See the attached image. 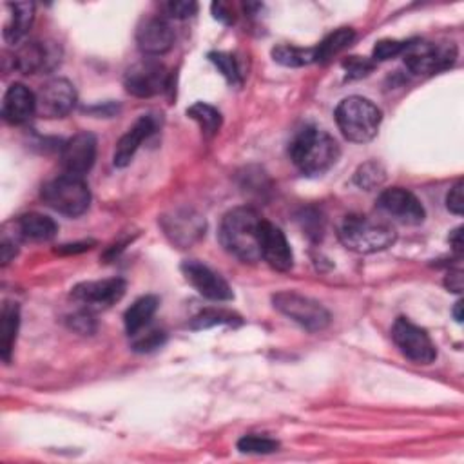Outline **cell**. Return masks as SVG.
Segmentation results:
<instances>
[{"mask_svg":"<svg viewBox=\"0 0 464 464\" xmlns=\"http://www.w3.org/2000/svg\"><path fill=\"white\" fill-rule=\"evenodd\" d=\"M263 218L251 207H236L228 211L220 225L221 247L245 263L261 259L259 235Z\"/></svg>","mask_w":464,"mask_h":464,"instance_id":"6da1fadb","label":"cell"},{"mask_svg":"<svg viewBox=\"0 0 464 464\" xmlns=\"http://www.w3.org/2000/svg\"><path fill=\"white\" fill-rule=\"evenodd\" d=\"M290 159L306 176L327 173L339 159V145L327 131L305 128L290 143Z\"/></svg>","mask_w":464,"mask_h":464,"instance_id":"7a4b0ae2","label":"cell"},{"mask_svg":"<svg viewBox=\"0 0 464 464\" xmlns=\"http://www.w3.org/2000/svg\"><path fill=\"white\" fill-rule=\"evenodd\" d=\"M337 236L348 251L358 254L381 252L392 247L398 238L392 223L365 214L346 216L339 225Z\"/></svg>","mask_w":464,"mask_h":464,"instance_id":"3957f363","label":"cell"},{"mask_svg":"<svg viewBox=\"0 0 464 464\" xmlns=\"http://www.w3.org/2000/svg\"><path fill=\"white\" fill-rule=\"evenodd\" d=\"M383 120L381 109L368 98L348 97L336 109V124L341 135L354 143H367L375 138Z\"/></svg>","mask_w":464,"mask_h":464,"instance_id":"277c9868","label":"cell"},{"mask_svg":"<svg viewBox=\"0 0 464 464\" xmlns=\"http://www.w3.org/2000/svg\"><path fill=\"white\" fill-rule=\"evenodd\" d=\"M43 198L58 214L76 218L89 209L91 192L82 176L64 173L44 185Z\"/></svg>","mask_w":464,"mask_h":464,"instance_id":"5b68a950","label":"cell"},{"mask_svg":"<svg viewBox=\"0 0 464 464\" xmlns=\"http://www.w3.org/2000/svg\"><path fill=\"white\" fill-rule=\"evenodd\" d=\"M273 303L282 314H285L308 332H321L330 325V313L327 308L320 301L299 292H278L273 298Z\"/></svg>","mask_w":464,"mask_h":464,"instance_id":"8992f818","label":"cell"},{"mask_svg":"<svg viewBox=\"0 0 464 464\" xmlns=\"http://www.w3.org/2000/svg\"><path fill=\"white\" fill-rule=\"evenodd\" d=\"M455 44H436L424 41H410L403 51L406 67L417 74H432L450 67L455 62Z\"/></svg>","mask_w":464,"mask_h":464,"instance_id":"52a82bcc","label":"cell"},{"mask_svg":"<svg viewBox=\"0 0 464 464\" xmlns=\"http://www.w3.org/2000/svg\"><path fill=\"white\" fill-rule=\"evenodd\" d=\"M392 337L399 351L417 365H430L437 358V348L432 337L406 318H398L392 329Z\"/></svg>","mask_w":464,"mask_h":464,"instance_id":"ba28073f","label":"cell"},{"mask_svg":"<svg viewBox=\"0 0 464 464\" xmlns=\"http://www.w3.org/2000/svg\"><path fill=\"white\" fill-rule=\"evenodd\" d=\"M169 82V73L164 64L157 60H142L133 64L124 74L128 93L138 98H151L160 95Z\"/></svg>","mask_w":464,"mask_h":464,"instance_id":"9c48e42d","label":"cell"},{"mask_svg":"<svg viewBox=\"0 0 464 464\" xmlns=\"http://www.w3.org/2000/svg\"><path fill=\"white\" fill-rule=\"evenodd\" d=\"M377 207L392 220L403 225H419L424 221V207L414 192L403 187H392L383 190L377 198Z\"/></svg>","mask_w":464,"mask_h":464,"instance_id":"30bf717a","label":"cell"},{"mask_svg":"<svg viewBox=\"0 0 464 464\" xmlns=\"http://www.w3.org/2000/svg\"><path fill=\"white\" fill-rule=\"evenodd\" d=\"M76 105V91L66 79H53L36 93V114L43 119H64Z\"/></svg>","mask_w":464,"mask_h":464,"instance_id":"8fae6325","label":"cell"},{"mask_svg":"<svg viewBox=\"0 0 464 464\" xmlns=\"http://www.w3.org/2000/svg\"><path fill=\"white\" fill-rule=\"evenodd\" d=\"M128 285L122 278H109L79 283L71 290V296L74 301L84 305L86 311H100V308H109L116 301H120Z\"/></svg>","mask_w":464,"mask_h":464,"instance_id":"7c38bea8","label":"cell"},{"mask_svg":"<svg viewBox=\"0 0 464 464\" xmlns=\"http://www.w3.org/2000/svg\"><path fill=\"white\" fill-rule=\"evenodd\" d=\"M182 273L185 280L207 299L230 301L235 298L230 285L214 270L197 259H187L182 263Z\"/></svg>","mask_w":464,"mask_h":464,"instance_id":"4fadbf2b","label":"cell"},{"mask_svg":"<svg viewBox=\"0 0 464 464\" xmlns=\"http://www.w3.org/2000/svg\"><path fill=\"white\" fill-rule=\"evenodd\" d=\"M62 167L67 174H88L97 160V138L91 133H79L62 147Z\"/></svg>","mask_w":464,"mask_h":464,"instance_id":"5bb4252c","label":"cell"},{"mask_svg":"<svg viewBox=\"0 0 464 464\" xmlns=\"http://www.w3.org/2000/svg\"><path fill=\"white\" fill-rule=\"evenodd\" d=\"M259 249H261V258L275 270L287 273V270L292 268L294 254L283 235V230L267 220H263V225H261Z\"/></svg>","mask_w":464,"mask_h":464,"instance_id":"9a60e30c","label":"cell"},{"mask_svg":"<svg viewBox=\"0 0 464 464\" xmlns=\"http://www.w3.org/2000/svg\"><path fill=\"white\" fill-rule=\"evenodd\" d=\"M136 44L143 55L160 57L173 48L174 31L164 19H147L136 31Z\"/></svg>","mask_w":464,"mask_h":464,"instance_id":"2e32d148","label":"cell"},{"mask_svg":"<svg viewBox=\"0 0 464 464\" xmlns=\"http://www.w3.org/2000/svg\"><path fill=\"white\" fill-rule=\"evenodd\" d=\"M162 225L171 242L182 249L198 242L202 235H205L204 218L192 211H176L173 216H166Z\"/></svg>","mask_w":464,"mask_h":464,"instance_id":"e0dca14e","label":"cell"},{"mask_svg":"<svg viewBox=\"0 0 464 464\" xmlns=\"http://www.w3.org/2000/svg\"><path fill=\"white\" fill-rule=\"evenodd\" d=\"M58 62V50L48 43H27L15 53V67L24 74L51 71Z\"/></svg>","mask_w":464,"mask_h":464,"instance_id":"ac0fdd59","label":"cell"},{"mask_svg":"<svg viewBox=\"0 0 464 464\" xmlns=\"http://www.w3.org/2000/svg\"><path fill=\"white\" fill-rule=\"evenodd\" d=\"M154 131H157V119L151 114H143L140 119L135 122V126L120 138V142L116 143L114 149V166L116 167H128L133 159L136 151L140 149L142 142L147 140Z\"/></svg>","mask_w":464,"mask_h":464,"instance_id":"d6986e66","label":"cell"},{"mask_svg":"<svg viewBox=\"0 0 464 464\" xmlns=\"http://www.w3.org/2000/svg\"><path fill=\"white\" fill-rule=\"evenodd\" d=\"M36 114V95L24 84H12L3 100V116L8 124H26Z\"/></svg>","mask_w":464,"mask_h":464,"instance_id":"ffe728a7","label":"cell"},{"mask_svg":"<svg viewBox=\"0 0 464 464\" xmlns=\"http://www.w3.org/2000/svg\"><path fill=\"white\" fill-rule=\"evenodd\" d=\"M17 227L20 236L29 242H50L58 232V225L55 223V220L41 213H29L20 216Z\"/></svg>","mask_w":464,"mask_h":464,"instance_id":"44dd1931","label":"cell"},{"mask_svg":"<svg viewBox=\"0 0 464 464\" xmlns=\"http://www.w3.org/2000/svg\"><path fill=\"white\" fill-rule=\"evenodd\" d=\"M8 20L4 24V38L10 44H19L27 35L33 19H35V4L33 3H15L8 4Z\"/></svg>","mask_w":464,"mask_h":464,"instance_id":"7402d4cb","label":"cell"},{"mask_svg":"<svg viewBox=\"0 0 464 464\" xmlns=\"http://www.w3.org/2000/svg\"><path fill=\"white\" fill-rule=\"evenodd\" d=\"M19 325H20V308L17 303H4L3 314H0V354L6 363L12 361L13 346L17 341L19 334Z\"/></svg>","mask_w":464,"mask_h":464,"instance_id":"603a6c76","label":"cell"},{"mask_svg":"<svg viewBox=\"0 0 464 464\" xmlns=\"http://www.w3.org/2000/svg\"><path fill=\"white\" fill-rule=\"evenodd\" d=\"M159 298L157 296H143L140 299H136L124 316V323H126V330L129 336H138L152 320V316L157 314L159 311Z\"/></svg>","mask_w":464,"mask_h":464,"instance_id":"cb8c5ba5","label":"cell"},{"mask_svg":"<svg viewBox=\"0 0 464 464\" xmlns=\"http://www.w3.org/2000/svg\"><path fill=\"white\" fill-rule=\"evenodd\" d=\"M354 38H356V33L351 27H341L334 31L316 48V62H327L332 57L339 55L343 50H346L354 43Z\"/></svg>","mask_w":464,"mask_h":464,"instance_id":"d4e9b609","label":"cell"},{"mask_svg":"<svg viewBox=\"0 0 464 464\" xmlns=\"http://www.w3.org/2000/svg\"><path fill=\"white\" fill-rule=\"evenodd\" d=\"M187 116H189L190 120H195L207 136L216 135L220 131V128H221V114H220V111L216 107L205 104V102L192 104L187 109Z\"/></svg>","mask_w":464,"mask_h":464,"instance_id":"484cf974","label":"cell"},{"mask_svg":"<svg viewBox=\"0 0 464 464\" xmlns=\"http://www.w3.org/2000/svg\"><path fill=\"white\" fill-rule=\"evenodd\" d=\"M273 58L285 67H303L316 62V48L303 50L296 46H278L273 50Z\"/></svg>","mask_w":464,"mask_h":464,"instance_id":"4316f807","label":"cell"},{"mask_svg":"<svg viewBox=\"0 0 464 464\" xmlns=\"http://www.w3.org/2000/svg\"><path fill=\"white\" fill-rule=\"evenodd\" d=\"M236 323L240 325L242 318L236 316L235 313L223 311V308H207V311L200 313L195 320H192L190 327L195 330H204L218 325H236Z\"/></svg>","mask_w":464,"mask_h":464,"instance_id":"83f0119b","label":"cell"},{"mask_svg":"<svg viewBox=\"0 0 464 464\" xmlns=\"http://www.w3.org/2000/svg\"><path fill=\"white\" fill-rule=\"evenodd\" d=\"M384 178H386L384 169L379 164H375V162H367L354 174L356 185L365 189V190H372V189L379 187L384 182Z\"/></svg>","mask_w":464,"mask_h":464,"instance_id":"f1b7e54d","label":"cell"},{"mask_svg":"<svg viewBox=\"0 0 464 464\" xmlns=\"http://www.w3.org/2000/svg\"><path fill=\"white\" fill-rule=\"evenodd\" d=\"M280 443L261 436H245L238 441V450L242 453H254V455H268L278 452Z\"/></svg>","mask_w":464,"mask_h":464,"instance_id":"f546056e","label":"cell"},{"mask_svg":"<svg viewBox=\"0 0 464 464\" xmlns=\"http://www.w3.org/2000/svg\"><path fill=\"white\" fill-rule=\"evenodd\" d=\"M209 60L220 69V73L225 76V79L230 84H240L242 81V73L236 58L228 55V53H211Z\"/></svg>","mask_w":464,"mask_h":464,"instance_id":"4dcf8cb0","label":"cell"},{"mask_svg":"<svg viewBox=\"0 0 464 464\" xmlns=\"http://www.w3.org/2000/svg\"><path fill=\"white\" fill-rule=\"evenodd\" d=\"M406 46H408V43H405V41H392V38H384V41H379L374 48V60L384 62V60H391V58L398 57V55H403Z\"/></svg>","mask_w":464,"mask_h":464,"instance_id":"1f68e13d","label":"cell"},{"mask_svg":"<svg viewBox=\"0 0 464 464\" xmlns=\"http://www.w3.org/2000/svg\"><path fill=\"white\" fill-rule=\"evenodd\" d=\"M343 67L346 69L348 79H361L374 69V62L365 57H351L343 62Z\"/></svg>","mask_w":464,"mask_h":464,"instance_id":"d6a6232c","label":"cell"},{"mask_svg":"<svg viewBox=\"0 0 464 464\" xmlns=\"http://www.w3.org/2000/svg\"><path fill=\"white\" fill-rule=\"evenodd\" d=\"M164 341H166L164 332L151 330L145 336L138 337L133 346H135L136 352H151V351H157V348H160L164 344Z\"/></svg>","mask_w":464,"mask_h":464,"instance_id":"836d02e7","label":"cell"},{"mask_svg":"<svg viewBox=\"0 0 464 464\" xmlns=\"http://www.w3.org/2000/svg\"><path fill=\"white\" fill-rule=\"evenodd\" d=\"M69 327L79 332V334H84V336H89L97 330V323H95V318L91 314V311H82L79 314H74L69 318Z\"/></svg>","mask_w":464,"mask_h":464,"instance_id":"e575fe53","label":"cell"},{"mask_svg":"<svg viewBox=\"0 0 464 464\" xmlns=\"http://www.w3.org/2000/svg\"><path fill=\"white\" fill-rule=\"evenodd\" d=\"M167 12L173 19H189L198 12V4L192 3V0H182V3H171L167 4Z\"/></svg>","mask_w":464,"mask_h":464,"instance_id":"d590c367","label":"cell"},{"mask_svg":"<svg viewBox=\"0 0 464 464\" xmlns=\"http://www.w3.org/2000/svg\"><path fill=\"white\" fill-rule=\"evenodd\" d=\"M462 182H457L446 197V205L450 209V213L460 216L462 211H464V197H462Z\"/></svg>","mask_w":464,"mask_h":464,"instance_id":"8d00e7d4","label":"cell"},{"mask_svg":"<svg viewBox=\"0 0 464 464\" xmlns=\"http://www.w3.org/2000/svg\"><path fill=\"white\" fill-rule=\"evenodd\" d=\"M445 285H446L448 290L460 294V292H462V273H460V270H455V273H450V275L446 276Z\"/></svg>","mask_w":464,"mask_h":464,"instance_id":"74e56055","label":"cell"},{"mask_svg":"<svg viewBox=\"0 0 464 464\" xmlns=\"http://www.w3.org/2000/svg\"><path fill=\"white\" fill-rule=\"evenodd\" d=\"M450 244H452V247H453V251L457 252V254H460L462 252V228L459 227V228H455L453 232H452V236H450Z\"/></svg>","mask_w":464,"mask_h":464,"instance_id":"f35d334b","label":"cell"},{"mask_svg":"<svg viewBox=\"0 0 464 464\" xmlns=\"http://www.w3.org/2000/svg\"><path fill=\"white\" fill-rule=\"evenodd\" d=\"M15 254H17V249L12 244H4L3 245V261H4V265L10 263Z\"/></svg>","mask_w":464,"mask_h":464,"instance_id":"ab89813d","label":"cell"},{"mask_svg":"<svg viewBox=\"0 0 464 464\" xmlns=\"http://www.w3.org/2000/svg\"><path fill=\"white\" fill-rule=\"evenodd\" d=\"M453 318H455L457 323L462 321V303H460V301L455 303V308H453Z\"/></svg>","mask_w":464,"mask_h":464,"instance_id":"60d3db41","label":"cell"}]
</instances>
